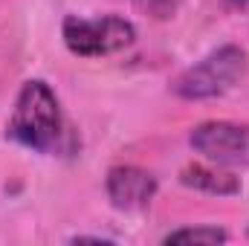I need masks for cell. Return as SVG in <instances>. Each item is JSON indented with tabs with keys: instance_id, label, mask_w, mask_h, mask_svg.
Listing matches in <instances>:
<instances>
[{
	"instance_id": "cell-1",
	"label": "cell",
	"mask_w": 249,
	"mask_h": 246,
	"mask_svg": "<svg viewBox=\"0 0 249 246\" xmlns=\"http://www.w3.org/2000/svg\"><path fill=\"white\" fill-rule=\"evenodd\" d=\"M64 116L47 81L32 78L20 87L6 136L38 154H58L64 148Z\"/></svg>"
},
{
	"instance_id": "cell-4",
	"label": "cell",
	"mask_w": 249,
	"mask_h": 246,
	"mask_svg": "<svg viewBox=\"0 0 249 246\" xmlns=\"http://www.w3.org/2000/svg\"><path fill=\"white\" fill-rule=\"evenodd\" d=\"M188 142L214 165H249V124L203 122L191 130Z\"/></svg>"
},
{
	"instance_id": "cell-6",
	"label": "cell",
	"mask_w": 249,
	"mask_h": 246,
	"mask_svg": "<svg viewBox=\"0 0 249 246\" xmlns=\"http://www.w3.org/2000/svg\"><path fill=\"white\" fill-rule=\"evenodd\" d=\"M180 183L194 188V191H203V194H214V197H232L241 191L238 177L226 174V171H217V168H209V165H188L180 174Z\"/></svg>"
},
{
	"instance_id": "cell-2",
	"label": "cell",
	"mask_w": 249,
	"mask_h": 246,
	"mask_svg": "<svg viewBox=\"0 0 249 246\" xmlns=\"http://www.w3.org/2000/svg\"><path fill=\"white\" fill-rule=\"evenodd\" d=\"M247 72V55L241 47H220L212 55H206L200 64L188 67L186 72L174 81V93L186 102H203L223 96L232 90Z\"/></svg>"
},
{
	"instance_id": "cell-3",
	"label": "cell",
	"mask_w": 249,
	"mask_h": 246,
	"mask_svg": "<svg viewBox=\"0 0 249 246\" xmlns=\"http://www.w3.org/2000/svg\"><path fill=\"white\" fill-rule=\"evenodd\" d=\"M64 44L72 55L81 58H99V55H113L127 50L136 41V29L130 20L116 18V15H105L96 20L87 18H75L70 15L64 20Z\"/></svg>"
},
{
	"instance_id": "cell-8",
	"label": "cell",
	"mask_w": 249,
	"mask_h": 246,
	"mask_svg": "<svg viewBox=\"0 0 249 246\" xmlns=\"http://www.w3.org/2000/svg\"><path fill=\"white\" fill-rule=\"evenodd\" d=\"M130 3L136 12H142L151 20H171L183 6V0H130Z\"/></svg>"
},
{
	"instance_id": "cell-7",
	"label": "cell",
	"mask_w": 249,
	"mask_h": 246,
	"mask_svg": "<svg viewBox=\"0 0 249 246\" xmlns=\"http://www.w3.org/2000/svg\"><path fill=\"white\" fill-rule=\"evenodd\" d=\"M229 235L217 226H194V229H177L171 235H165V244H203V246H214V244H226Z\"/></svg>"
},
{
	"instance_id": "cell-5",
	"label": "cell",
	"mask_w": 249,
	"mask_h": 246,
	"mask_svg": "<svg viewBox=\"0 0 249 246\" xmlns=\"http://www.w3.org/2000/svg\"><path fill=\"white\" fill-rule=\"evenodd\" d=\"M157 194V177L136 165H116L107 171V197L116 209H145Z\"/></svg>"
}]
</instances>
